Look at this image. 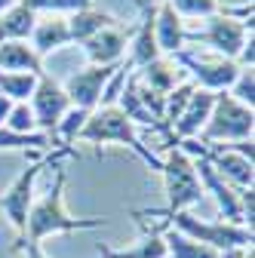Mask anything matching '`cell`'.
Segmentation results:
<instances>
[{
    "instance_id": "cell-1",
    "label": "cell",
    "mask_w": 255,
    "mask_h": 258,
    "mask_svg": "<svg viewBox=\"0 0 255 258\" xmlns=\"http://www.w3.org/2000/svg\"><path fill=\"white\" fill-rule=\"evenodd\" d=\"M65 166L58 163V175H55V184L46 190V197L31 203L28 209V221H25V237L22 240H31V243H40L46 237H55V234H77V231H95V228H105L108 218H74L68 209H65Z\"/></svg>"
},
{
    "instance_id": "cell-2",
    "label": "cell",
    "mask_w": 255,
    "mask_h": 258,
    "mask_svg": "<svg viewBox=\"0 0 255 258\" xmlns=\"http://www.w3.org/2000/svg\"><path fill=\"white\" fill-rule=\"evenodd\" d=\"M77 139H80V142H89V145L117 142V145H123V148H130L136 157H142L151 169L160 172V166H163V160H157V154L142 145V139L136 136L133 120L126 117L117 105H102V108H95V111L86 117V123H83V129L77 133Z\"/></svg>"
},
{
    "instance_id": "cell-3",
    "label": "cell",
    "mask_w": 255,
    "mask_h": 258,
    "mask_svg": "<svg viewBox=\"0 0 255 258\" xmlns=\"http://www.w3.org/2000/svg\"><path fill=\"white\" fill-rule=\"evenodd\" d=\"M142 215H154V218H166L172 228L190 240H197L215 252H228V249H243L252 246V228L243 224H228V221H206V218H194L190 212H166V209H139Z\"/></svg>"
},
{
    "instance_id": "cell-4",
    "label": "cell",
    "mask_w": 255,
    "mask_h": 258,
    "mask_svg": "<svg viewBox=\"0 0 255 258\" xmlns=\"http://www.w3.org/2000/svg\"><path fill=\"white\" fill-rule=\"evenodd\" d=\"M252 126H255V117H252V108L240 105L231 99V92H218L215 95V105H212V114L206 120V126L200 129V139L203 145H212V142H249L252 139Z\"/></svg>"
},
{
    "instance_id": "cell-5",
    "label": "cell",
    "mask_w": 255,
    "mask_h": 258,
    "mask_svg": "<svg viewBox=\"0 0 255 258\" xmlns=\"http://www.w3.org/2000/svg\"><path fill=\"white\" fill-rule=\"evenodd\" d=\"M163 184H166V212H187L203 197V184L197 178L194 160L181 154L178 148H169L163 166H160Z\"/></svg>"
},
{
    "instance_id": "cell-6",
    "label": "cell",
    "mask_w": 255,
    "mask_h": 258,
    "mask_svg": "<svg viewBox=\"0 0 255 258\" xmlns=\"http://www.w3.org/2000/svg\"><path fill=\"white\" fill-rule=\"evenodd\" d=\"M65 151H71V148H61V154H65ZM55 157H58V154L31 160V163L19 172V178L4 190V197H0V209H4V215L10 218V224L16 228L19 240L25 237V221H28V209H31V203H34V184H37V175H40V169H43L46 163H52Z\"/></svg>"
},
{
    "instance_id": "cell-7",
    "label": "cell",
    "mask_w": 255,
    "mask_h": 258,
    "mask_svg": "<svg viewBox=\"0 0 255 258\" xmlns=\"http://www.w3.org/2000/svg\"><path fill=\"white\" fill-rule=\"evenodd\" d=\"M252 37V25L240 22V19H231L228 13H218L209 19V25L203 31H187L184 34V43L187 40H197V43H206L215 49V55L221 58H231L237 61L240 49L246 46V40Z\"/></svg>"
},
{
    "instance_id": "cell-8",
    "label": "cell",
    "mask_w": 255,
    "mask_h": 258,
    "mask_svg": "<svg viewBox=\"0 0 255 258\" xmlns=\"http://www.w3.org/2000/svg\"><path fill=\"white\" fill-rule=\"evenodd\" d=\"M169 58L178 64V68H184L190 77H194V83H200V89H209V92H225V89H231L234 80L243 71L240 64L231 61V58H221V55L206 58V55L187 52V49H181V52H175Z\"/></svg>"
},
{
    "instance_id": "cell-9",
    "label": "cell",
    "mask_w": 255,
    "mask_h": 258,
    "mask_svg": "<svg viewBox=\"0 0 255 258\" xmlns=\"http://www.w3.org/2000/svg\"><path fill=\"white\" fill-rule=\"evenodd\" d=\"M184 154V151H181ZM190 160H194V169H197V178L203 184V194H212V200L221 212V221L228 224H243V228H249L246 224V215H243V200H240V190H234L225 178H221L212 166L209 160L203 154H187Z\"/></svg>"
},
{
    "instance_id": "cell-10",
    "label": "cell",
    "mask_w": 255,
    "mask_h": 258,
    "mask_svg": "<svg viewBox=\"0 0 255 258\" xmlns=\"http://www.w3.org/2000/svg\"><path fill=\"white\" fill-rule=\"evenodd\" d=\"M114 71H117V64H105V68H99V64H89V68L71 74V77L65 80V86H61V89H65V95L71 99V108L92 114L95 108H99L102 95H105V86H108V80L114 77Z\"/></svg>"
},
{
    "instance_id": "cell-11",
    "label": "cell",
    "mask_w": 255,
    "mask_h": 258,
    "mask_svg": "<svg viewBox=\"0 0 255 258\" xmlns=\"http://www.w3.org/2000/svg\"><path fill=\"white\" fill-rule=\"evenodd\" d=\"M31 111H34V120H37L40 133L52 136L55 126L61 123V117L71 111V99L49 74H40L37 86H34V95H31Z\"/></svg>"
},
{
    "instance_id": "cell-12",
    "label": "cell",
    "mask_w": 255,
    "mask_h": 258,
    "mask_svg": "<svg viewBox=\"0 0 255 258\" xmlns=\"http://www.w3.org/2000/svg\"><path fill=\"white\" fill-rule=\"evenodd\" d=\"M215 95L218 92H209V89H200V86H194V92H190V99H187V105H184V111L178 114V120L172 123V142L178 145V142H184V139H194V136H200V129L206 126V120H209V114H212V105H215Z\"/></svg>"
},
{
    "instance_id": "cell-13",
    "label": "cell",
    "mask_w": 255,
    "mask_h": 258,
    "mask_svg": "<svg viewBox=\"0 0 255 258\" xmlns=\"http://www.w3.org/2000/svg\"><path fill=\"white\" fill-rule=\"evenodd\" d=\"M184 34L187 28L181 22V16L169 7V0H163L160 7L154 10V37H157V49H160V55H175L184 49Z\"/></svg>"
},
{
    "instance_id": "cell-14",
    "label": "cell",
    "mask_w": 255,
    "mask_h": 258,
    "mask_svg": "<svg viewBox=\"0 0 255 258\" xmlns=\"http://www.w3.org/2000/svg\"><path fill=\"white\" fill-rule=\"evenodd\" d=\"M126 49V31L111 25L105 31H99V34H92L89 40H83V52L92 64H99V68H105V64H117L120 55Z\"/></svg>"
},
{
    "instance_id": "cell-15",
    "label": "cell",
    "mask_w": 255,
    "mask_h": 258,
    "mask_svg": "<svg viewBox=\"0 0 255 258\" xmlns=\"http://www.w3.org/2000/svg\"><path fill=\"white\" fill-rule=\"evenodd\" d=\"M0 71L4 74H46L43 58L28 46V40H4L0 43Z\"/></svg>"
},
{
    "instance_id": "cell-16",
    "label": "cell",
    "mask_w": 255,
    "mask_h": 258,
    "mask_svg": "<svg viewBox=\"0 0 255 258\" xmlns=\"http://www.w3.org/2000/svg\"><path fill=\"white\" fill-rule=\"evenodd\" d=\"M157 58H160V49H157V37H154V7L142 4V25L133 37V55L126 61V68H145Z\"/></svg>"
},
{
    "instance_id": "cell-17",
    "label": "cell",
    "mask_w": 255,
    "mask_h": 258,
    "mask_svg": "<svg viewBox=\"0 0 255 258\" xmlns=\"http://www.w3.org/2000/svg\"><path fill=\"white\" fill-rule=\"evenodd\" d=\"M31 40H34V49L37 55H46V52H55L65 43H71V31H68V19L65 16H46V19H37L34 31H31Z\"/></svg>"
},
{
    "instance_id": "cell-18",
    "label": "cell",
    "mask_w": 255,
    "mask_h": 258,
    "mask_svg": "<svg viewBox=\"0 0 255 258\" xmlns=\"http://www.w3.org/2000/svg\"><path fill=\"white\" fill-rule=\"evenodd\" d=\"M178 74H181L178 64H175L172 58L160 55L157 61L145 64V68L139 71V83L148 86V89H154V92H160V95H169V92L178 86Z\"/></svg>"
},
{
    "instance_id": "cell-19",
    "label": "cell",
    "mask_w": 255,
    "mask_h": 258,
    "mask_svg": "<svg viewBox=\"0 0 255 258\" xmlns=\"http://www.w3.org/2000/svg\"><path fill=\"white\" fill-rule=\"evenodd\" d=\"M99 258H166V243L160 231H148L136 246H126V249H111L99 243Z\"/></svg>"
},
{
    "instance_id": "cell-20",
    "label": "cell",
    "mask_w": 255,
    "mask_h": 258,
    "mask_svg": "<svg viewBox=\"0 0 255 258\" xmlns=\"http://www.w3.org/2000/svg\"><path fill=\"white\" fill-rule=\"evenodd\" d=\"M34 25H37V13H31L22 4L10 7L4 16H0V43L4 40H28Z\"/></svg>"
},
{
    "instance_id": "cell-21",
    "label": "cell",
    "mask_w": 255,
    "mask_h": 258,
    "mask_svg": "<svg viewBox=\"0 0 255 258\" xmlns=\"http://www.w3.org/2000/svg\"><path fill=\"white\" fill-rule=\"evenodd\" d=\"M111 25H117V19L111 16V13H102V10H80V13H74L71 19H68V31H71V40H77V43H83V40H89L92 34H99V31H105V28H111Z\"/></svg>"
},
{
    "instance_id": "cell-22",
    "label": "cell",
    "mask_w": 255,
    "mask_h": 258,
    "mask_svg": "<svg viewBox=\"0 0 255 258\" xmlns=\"http://www.w3.org/2000/svg\"><path fill=\"white\" fill-rule=\"evenodd\" d=\"M163 243H166V258H221V252L197 243V240H190L184 234H178L175 228H169L163 234Z\"/></svg>"
},
{
    "instance_id": "cell-23",
    "label": "cell",
    "mask_w": 255,
    "mask_h": 258,
    "mask_svg": "<svg viewBox=\"0 0 255 258\" xmlns=\"http://www.w3.org/2000/svg\"><path fill=\"white\" fill-rule=\"evenodd\" d=\"M37 77L34 74H4L0 71V95H7L10 102H28L34 95Z\"/></svg>"
},
{
    "instance_id": "cell-24",
    "label": "cell",
    "mask_w": 255,
    "mask_h": 258,
    "mask_svg": "<svg viewBox=\"0 0 255 258\" xmlns=\"http://www.w3.org/2000/svg\"><path fill=\"white\" fill-rule=\"evenodd\" d=\"M49 145H52L49 133H10L7 126H0V151H4V148H19V151L37 148V151H49Z\"/></svg>"
},
{
    "instance_id": "cell-25",
    "label": "cell",
    "mask_w": 255,
    "mask_h": 258,
    "mask_svg": "<svg viewBox=\"0 0 255 258\" xmlns=\"http://www.w3.org/2000/svg\"><path fill=\"white\" fill-rule=\"evenodd\" d=\"M22 7H28L31 13H52V16H61V13H80V10H89L92 0H19Z\"/></svg>"
},
{
    "instance_id": "cell-26",
    "label": "cell",
    "mask_w": 255,
    "mask_h": 258,
    "mask_svg": "<svg viewBox=\"0 0 255 258\" xmlns=\"http://www.w3.org/2000/svg\"><path fill=\"white\" fill-rule=\"evenodd\" d=\"M169 7L184 19H212L221 13V4L218 0H169Z\"/></svg>"
},
{
    "instance_id": "cell-27",
    "label": "cell",
    "mask_w": 255,
    "mask_h": 258,
    "mask_svg": "<svg viewBox=\"0 0 255 258\" xmlns=\"http://www.w3.org/2000/svg\"><path fill=\"white\" fill-rule=\"evenodd\" d=\"M4 126L10 129V133H37V120H34L31 105H28V102H16Z\"/></svg>"
},
{
    "instance_id": "cell-28",
    "label": "cell",
    "mask_w": 255,
    "mask_h": 258,
    "mask_svg": "<svg viewBox=\"0 0 255 258\" xmlns=\"http://www.w3.org/2000/svg\"><path fill=\"white\" fill-rule=\"evenodd\" d=\"M231 99L240 102V105H246V108L255 105V77H252V68H243L240 71V77L231 86Z\"/></svg>"
},
{
    "instance_id": "cell-29",
    "label": "cell",
    "mask_w": 255,
    "mask_h": 258,
    "mask_svg": "<svg viewBox=\"0 0 255 258\" xmlns=\"http://www.w3.org/2000/svg\"><path fill=\"white\" fill-rule=\"evenodd\" d=\"M16 252H25V258H49L40 243H31V240H19L16 243Z\"/></svg>"
},
{
    "instance_id": "cell-30",
    "label": "cell",
    "mask_w": 255,
    "mask_h": 258,
    "mask_svg": "<svg viewBox=\"0 0 255 258\" xmlns=\"http://www.w3.org/2000/svg\"><path fill=\"white\" fill-rule=\"evenodd\" d=\"M221 258H255V249H252V246H243V249H228V252H221Z\"/></svg>"
},
{
    "instance_id": "cell-31",
    "label": "cell",
    "mask_w": 255,
    "mask_h": 258,
    "mask_svg": "<svg viewBox=\"0 0 255 258\" xmlns=\"http://www.w3.org/2000/svg\"><path fill=\"white\" fill-rule=\"evenodd\" d=\"M13 105H16V102H10V99H7V95H0V126H4V123H7V117H10V111H13Z\"/></svg>"
},
{
    "instance_id": "cell-32",
    "label": "cell",
    "mask_w": 255,
    "mask_h": 258,
    "mask_svg": "<svg viewBox=\"0 0 255 258\" xmlns=\"http://www.w3.org/2000/svg\"><path fill=\"white\" fill-rule=\"evenodd\" d=\"M16 4H19V0H0V16H4L10 7H16Z\"/></svg>"
}]
</instances>
